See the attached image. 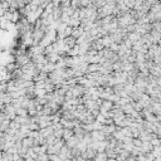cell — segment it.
<instances>
[{
	"mask_svg": "<svg viewBox=\"0 0 161 161\" xmlns=\"http://www.w3.org/2000/svg\"><path fill=\"white\" fill-rule=\"evenodd\" d=\"M135 146H140V147H141V146H142V142H140L139 140H136L135 141Z\"/></svg>",
	"mask_w": 161,
	"mask_h": 161,
	"instance_id": "5b68a950",
	"label": "cell"
},
{
	"mask_svg": "<svg viewBox=\"0 0 161 161\" xmlns=\"http://www.w3.org/2000/svg\"><path fill=\"white\" fill-rule=\"evenodd\" d=\"M70 136H72V132H69V131H67V132H65V134H64V137H65V139H67V140H69V139H70Z\"/></svg>",
	"mask_w": 161,
	"mask_h": 161,
	"instance_id": "277c9868",
	"label": "cell"
},
{
	"mask_svg": "<svg viewBox=\"0 0 161 161\" xmlns=\"http://www.w3.org/2000/svg\"><path fill=\"white\" fill-rule=\"evenodd\" d=\"M49 160V155H38V157L35 159V161H48Z\"/></svg>",
	"mask_w": 161,
	"mask_h": 161,
	"instance_id": "3957f363",
	"label": "cell"
},
{
	"mask_svg": "<svg viewBox=\"0 0 161 161\" xmlns=\"http://www.w3.org/2000/svg\"><path fill=\"white\" fill-rule=\"evenodd\" d=\"M108 155L106 151H103V152H97L96 157H94V161H108Z\"/></svg>",
	"mask_w": 161,
	"mask_h": 161,
	"instance_id": "6da1fadb",
	"label": "cell"
},
{
	"mask_svg": "<svg viewBox=\"0 0 161 161\" xmlns=\"http://www.w3.org/2000/svg\"><path fill=\"white\" fill-rule=\"evenodd\" d=\"M159 144H160V142H159L157 140H155V141H154V145H155V146H156V145H159Z\"/></svg>",
	"mask_w": 161,
	"mask_h": 161,
	"instance_id": "8992f818",
	"label": "cell"
},
{
	"mask_svg": "<svg viewBox=\"0 0 161 161\" xmlns=\"http://www.w3.org/2000/svg\"><path fill=\"white\" fill-rule=\"evenodd\" d=\"M67 145H68V147H75V146H78V141L75 139H69Z\"/></svg>",
	"mask_w": 161,
	"mask_h": 161,
	"instance_id": "7a4b0ae2",
	"label": "cell"
}]
</instances>
